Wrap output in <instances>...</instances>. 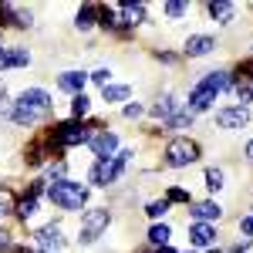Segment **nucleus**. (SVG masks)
Masks as SVG:
<instances>
[{
	"label": "nucleus",
	"instance_id": "nucleus-25",
	"mask_svg": "<svg viewBox=\"0 0 253 253\" xmlns=\"http://www.w3.org/2000/svg\"><path fill=\"white\" fill-rule=\"evenodd\" d=\"M162 10H166V17H169V20H179L186 10H189V3H182V0H169Z\"/></svg>",
	"mask_w": 253,
	"mask_h": 253
},
{
	"label": "nucleus",
	"instance_id": "nucleus-17",
	"mask_svg": "<svg viewBox=\"0 0 253 253\" xmlns=\"http://www.w3.org/2000/svg\"><path fill=\"white\" fill-rule=\"evenodd\" d=\"M169 236H172V230H169L166 223H156V226L149 230V243H152V247H169Z\"/></svg>",
	"mask_w": 253,
	"mask_h": 253
},
{
	"label": "nucleus",
	"instance_id": "nucleus-10",
	"mask_svg": "<svg viewBox=\"0 0 253 253\" xmlns=\"http://www.w3.org/2000/svg\"><path fill=\"white\" fill-rule=\"evenodd\" d=\"M189 216H193V223H213V219L223 216V210H219V203L206 199V203H196L193 210H189Z\"/></svg>",
	"mask_w": 253,
	"mask_h": 253
},
{
	"label": "nucleus",
	"instance_id": "nucleus-40",
	"mask_svg": "<svg viewBox=\"0 0 253 253\" xmlns=\"http://www.w3.org/2000/svg\"><path fill=\"white\" fill-rule=\"evenodd\" d=\"M0 61H3V47H0Z\"/></svg>",
	"mask_w": 253,
	"mask_h": 253
},
{
	"label": "nucleus",
	"instance_id": "nucleus-6",
	"mask_svg": "<svg viewBox=\"0 0 253 253\" xmlns=\"http://www.w3.org/2000/svg\"><path fill=\"white\" fill-rule=\"evenodd\" d=\"M88 149H91V156H95L98 162H112V159L118 156V135L108 132V128L91 132V135H88Z\"/></svg>",
	"mask_w": 253,
	"mask_h": 253
},
{
	"label": "nucleus",
	"instance_id": "nucleus-9",
	"mask_svg": "<svg viewBox=\"0 0 253 253\" xmlns=\"http://www.w3.org/2000/svg\"><path fill=\"white\" fill-rule=\"evenodd\" d=\"M84 84H88V75H84V71H64L58 78V88L61 91H71V98L84 95Z\"/></svg>",
	"mask_w": 253,
	"mask_h": 253
},
{
	"label": "nucleus",
	"instance_id": "nucleus-14",
	"mask_svg": "<svg viewBox=\"0 0 253 253\" xmlns=\"http://www.w3.org/2000/svg\"><path fill=\"white\" fill-rule=\"evenodd\" d=\"M24 64H31V54H27L24 47H3L0 71H7V68H24Z\"/></svg>",
	"mask_w": 253,
	"mask_h": 253
},
{
	"label": "nucleus",
	"instance_id": "nucleus-24",
	"mask_svg": "<svg viewBox=\"0 0 253 253\" xmlns=\"http://www.w3.org/2000/svg\"><path fill=\"white\" fill-rule=\"evenodd\" d=\"M34 213H38V199H34V196H24V199L17 203V216L20 219H31Z\"/></svg>",
	"mask_w": 253,
	"mask_h": 253
},
{
	"label": "nucleus",
	"instance_id": "nucleus-4",
	"mask_svg": "<svg viewBox=\"0 0 253 253\" xmlns=\"http://www.w3.org/2000/svg\"><path fill=\"white\" fill-rule=\"evenodd\" d=\"M108 223H112V213H108V206L84 210V216H81V230H78V240H81V243H95L98 236L108 230Z\"/></svg>",
	"mask_w": 253,
	"mask_h": 253
},
{
	"label": "nucleus",
	"instance_id": "nucleus-8",
	"mask_svg": "<svg viewBox=\"0 0 253 253\" xmlns=\"http://www.w3.org/2000/svg\"><path fill=\"white\" fill-rule=\"evenodd\" d=\"M247 122H250V108L247 105H230V108L216 112V125L219 128H243Z\"/></svg>",
	"mask_w": 253,
	"mask_h": 253
},
{
	"label": "nucleus",
	"instance_id": "nucleus-3",
	"mask_svg": "<svg viewBox=\"0 0 253 253\" xmlns=\"http://www.w3.org/2000/svg\"><path fill=\"white\" fill-rule=\"evenodd\" d=\"M47 199L58 206V210H68V213H78L84 210V203H88V189L75 182V179H54L51 186H47Z\"/></svg>",
	"mask_w": 253,
	"mask_h": 253
},
{
	"label": "nucleus",
	"instance_id": "nucleus-21",
	"mask_svg": "<svg viewBox=\"0 0 253 253\" xmlns=\"http://www.w3.org/2000/svg\"><path fill=\"white\" fill-rule=\"evenodd\" d=\"M152 115H156V118H166V122H169V118L175 115V101H172V98H162L159 105H152Z\"/></svg>",
	"mask_w": 253,
	"mask_h": 253
},
{
	"label": "nucleus",
	"instance_id": "nucleus-37",
	"mask_svg": "<svg viewBox=\"0 0 253 253\" xmlns=\"http://www.w3.org/2000/svg\"><path fill=\"white\" fill-rule=\"evenodd\" d=\"M247 159H250V162H253V142H250V145H247Z\"/></svg>",
	"mask_w": 253,
	"mask_h": 253
},
{
	"label": "nucleus",
	"instance_id": "nucleus-32",
	"mask_svg": "<svg viewBox=\"0 0 253 253\" xmlns=\"http://www.w3.org/2000/svg\"><path fill=\"white\" fill-rule=\"evenodd\" d=\"M206 186L216 193V189L223 186V172H219V169H206Z\"/></svg>",
	"mask_w": 253,
	"mask_h": 253
},
{
	"label": "nucleus",
	"instance_id": "nucleus-30",
	"mask_svg": "<svg viewBox=\"0 0 253 253\" xmlns=\"http://www.w3.org/2000/svg\"><path fill=\"white\" fill-rule=\"evenodd\" d=\"M166 203H193V196L186 193V189H179V186H172V189L166 193Z\"/></svg>",
	"mask_w": 253,
	"mask_h": 253
},
{
	"label": "nucleus",
	"instance_id": "nucleus-39",
	"mask_svg": "<svg viewBox=\"0 0 253 253\" xmlns=\"http://www.w3.org/2000/svg\"><path fill=\"white\" fill-rule=\"evenodd\" d=\"M0 98H3V81H0Z\"/></svg>",
	"mask_w": 253,
	"mask_h": 253
},
{
	"label": "nucleus",
	"instance_id": "nucleus-34",
	"mask_svg": "<svg viewBox=\"0 0 253 253\" xmlns=\"http://www.w3.org/2000/svg\"><path fill=\"white\" fill-rule=\"evenodd\" d=\"M240 233L253 236V216H243V219H240Z\"/></svg>",
	"mask_w": 253,
	"mask_h": 253
},
{
	"label": "nucleus",
	"instance_id": "nucleus-16",
	"mask_svg": "<svg viewBox=\"0 0 253 253\" xmlns=\"http://www.w3.org/2000/svg\"><path fill=\"white\" fill-rule=\"evenodd\" d=\"M75 24H78L81 31H91V27L98 24V7L95 3H84V7L78 10V17H75Z\"/></svg>",
	"mask_w": 253,
	"mask_h": 253
},
{
	"label": "nucleus",
	"instance_id": "nucleus-38",
	"mask_svg": "<svg viewBox=\"0 0 253 253\" xmlns=\"http://www.w3.org/2000/svg\"><path fill=\"white\" fill-rule=\"evenodd\" d=\"M3 247H7V236H3V233H0V250H3Z\"/></svg>",
	"mask_w": 253,
	"mask_h": 253
},
{
	"label": "nucleus",
	"instance_id": "nucleus-5",
	"mask_svg": "<svg viewBox=\"0 0 253 253\" xmlns=\"http://www.w3.org/2000/svg\"><path fill=\"white\" fill-rule=\"evenodd\" d=\"M196 159H199V145L193 138H172L166 145V166H172V169H186Z\"/></svg>",
	"mask_w": 253,
	"mask_h": 253
},
{
	"label": "nucleus",
	"instance_id": "nucleus-28",
	"mask_svg": "<svg viewBox=\"0 0 253 253\" xmlns=\"http://www.w3.org/2000/svg\"><path fill=\"white\" fill-rule=\"evenodd\" d=\"M98 24H101V27H115V24H118V10L101 7V10H98Z\"/></svg>",
	"mask_w": 253,
	"mask_h": 253
},
{
	"label": "nucleus",
	"instance_id": "nucleus-31",
	"mask_svg": "<svg viewBox=\"0 0 253 253\" xmlns=\"http://www.w3.org/2000/svg\"><path fill=\"white\" fill-rule=\"evenodd\" d=\"M189 122H193V112H189V108H186V112H179V115H172V118H169V125H172V128H186Z\"/></svg>",
	"mask_w": 253,
	"mask_h": 253
},
{
	"label": "nucleus",
	"instance_id": "nucleus-35",
	"mask_svg": "<svg viewBox=\"0 0 253 253\" xmlns=\"http://www.w3.org/2000/svg\"><path fill=\"white\" fill-rule=\"evenodd\" d=\"M138 115H142V105H138V101L125 105V118H138Z\"/></svg>",
	"mask_w": 253,
	"mask_h": 253
},
{
	"label": "nucleus",
	"instance_id": "nucleus-18",
	"mask_svg": "<svg viewBox=\"0 0 253 253\" xmlns=\"http://www.w3.org/2000/svg\"><path fill=\"white\" fill-rule=\"evenodd\" d=\"M122 14H125V24H128V27H132V24H142V20H145V3H125Z\"/></svg>",
	"mask_w": 253,
	"mask_h": 253
},
{
	"label": "nucleus",
	"instance_id": "nucleus-7",
	"mask_svg": "<svg viewBox=\"0 0 253 253\" xmlns=\"http://www.w3.org/2000/svg\"><path fill=\"white\" fill-rule=\"evenodd\" d=\"M88 128L81 125V122H64L54 128V142H58L61 149H68V145H81V142H88Z\"/></svg>",
	"mask_w": 253,
	"mask_h": 253
},
{
	"label": "nucleus",
	"instance_id": "nucleus-13",
	"mask_svg": "<svg viewBox=\"0 0 253 253\" xmlns=\"http://www.w3.org/2000/svg\"><path fill=\"white\" fill-rule=\"evenodd\" d=\"M38 243H41V247H44L47 253H51V250H61V247H64L61 226H54V223H51V226H44V230L38 233Z\"/></svg>",
	"mask_w": 253,
	"mask_h": 253
},
{
	"label": "nucleus",
	"instance_id": "nucleus-23",
	"mask_svg": "<svg viewBox=\"0 0 253 253\" xmlns=\"http://www.w3.org/2000/svg\"><path fill=\"white\" fill-rule=\"evenodd\" d=\"M247 81H240L236 84V98H240V105H247V101H253V75H243Z\"/></svg>",
	"mask_w": 253,
	"mask_h": 253
},
{
	"label": "nucleus",
	"instance_id": "nucleus-26",
	"mask_svg": "<svg viewBox=\"0 0 253 253\" xmlns=\"http://www.w3.org/2000/svg\"><path fill=\"white\" fill-rule=\"evenodd\" d=\"M88 108H91V101H88V95H75V98H71V115H75V118L88 115Z\"/></svg>",
	"mask_w": 253,
	"mask_h": 253
},
{
	"label": "nucleus",
	"instance_id": "nucleus-11",
	"mask_svg": "<svg viewBox=\"0 0 253 253\" xmlns=\"http://www.w3.org/2000/svg\"><path fill=\"white\" fill-rule=\"evenodd\" d=\"M213 47H216L213 38H206V34H193V38L186 41V47H182V51H186V58H203V54H210Z\"/></svg>",
	"mask_w": 253,
	"mask_h": 253
},
{
	"label": "nucleus",
	"instance_id": "nucleus-12",
	"mask_svg": "<svg viewBox=\"0 0 253 253\" xmlns=\"http://www.w3.org/2000/svg\"><path fill=\"white\" fill-rule=\"evenodd\" d=\"M189 240L196 247H213L216 243V226L213 223H193L189 226Z\"/></svg>",
	"mask_w": 253,
	"mask_h": 253
},
{
	"label": "nucleus",
	"instance_id": "nucleus-19",
	"mask_svg": "<svg viewBox=\"0 0 253 253\" xmlns=\"http://www.w3.org/2000/svg\"><path fill=\"white\" fill-rule=\"evenodd\" d=\"M128 95H132L128 84H105V88H101V98H105V101H125Z\"/></svg>",
	"mask_w": 253,
	"mask_h": 253
},
{
	"label": "nucleus",
	"instance_id": "nucleus-33",
	"mask_svg": "<svg viewBox=\"0 0 253 253\" xmlns=\"http://www.w3.org/2000/svg\"><path fill=\"white\" fill-rule=\"evenodd\" d=\"M88 78L95 81V84H101V88H105V84L112 81V71H108V68H98V71H91V75H88Z\"/></svg>",
	"mask_w": 253,
	"mask_h": 253
},
{
	"label": "nucleus",
	"instance_id": "nucleus-15",
	"mask_svg": "<svg viewBox=\"0 0 253 253\" xmlns=\"http://www.w3.org/2000/svg\"><path fill=\"white\" fill-rule=\"evenodd\" d=\"M233 14H236V7H233V3H226V0H213V3H210V17L219 20V24H230Z\"/></svg>",
	"mask_w": 253,
	"mask_h": 253
},
{
	"label": "nucleus",
	"instance_id": "nucleus-1",
	"mask_svg": "<svg viewBox=\"0 0 253 253\" xmlns=\"http://www.w3.org/2000/svg\"><path fill=\"white\" fill-rule=\"evenodd\" d=\"M3 112L14 118L17 125H34V122H41L44 115H51V95H47L44 88H27V91H20L17 101H14L10 108H3Z\"/></svg>",
	"mask_w": 253,
	"mask_h": 253
},
{
	"label": "nucleus",
	"instance_id": "nucleus-36",
	"mask_svg": "<svg viewBox=\"0 0 253 253\" xmlns=\"http://www.w3.org/2000/svg\"><path fill=\"white\" fill-rule=\"evenodd\" d=\"M156 253H175V250H172V247H159Z\"/></svg>",
	"mask_w": 253,
	"mask_h": 253
},
{
	"label": "nucleus",
	"instance_id": "nucleus-29",
	"mask_svg": "<svg viewBox=\"0 0 253 253\" xmlns=\"http://www.w3.org/2000/svg\"><path fill=\"white\" fill-rule=\"evenodd\" d=\"M145 213L152 216V219H159V216L169 213V203H166V199H156V203H149V206H145Z\"/></svg>",
	"mask_w": 253,
	"mask_h": 253
},
{
	"label": "nucleus",
	"instance_id": "nucleus-2",
	"mask_svg": "<svg viewBox=\"0 0 253 253\" xmlns=\"http://www.w3.org/2000/svg\"><path fill=\"white\" fill-rule=\"evenodd\" d=\"M226 88H233V75H230V71H210V75L189 91V105H186V108H189L193 115L196 112H206L216 101V95L226 91Z\"/></svg>",
	"mask_w": 253,
	"mask_h": 253
},
{
	"label": "nucleus",
	"instance_id": "nucleus-27",
	"mask_svg": "<svg viewBox=\"0 0 253 253\" xmlns=\"http://www.w3.org/2000/svg\"><path fill=\"white\" fill-rule=\"evenodd\" d=\"M10 210H17V199H14L10 189H0V216H7Z\"/></svg>",
	"mask_w": 253,
	"mask_h": 253
},
{
	"label": "nucleus",
	"instance_id": "nucleus-22",
	"mask_svg": "<svg viewBox=\"0 0 253 253\" xmlns=\"http://www.w3.org/2000/svg\"><path fill=\"white\" fill-rule=\"evenodd\" d=\"M88 179H91L95 186H108V162H95L91 172H88Z\"/></svg>",
	"mask_w": 253,
	"mask_h": 253
},
{
	"label": "nucleus",
	"instance_id": "nucleus-20",
	"mask_svg": "<svg viewBox=\"0 0 253 253\" xmlns=\"http://www.w3.org/2000/svg\"><path fill=\"white\" fill-rule=\"evenodd\" d=\"M128 156H132V152H118V156L108 162V186H112V182H118V175H122V169H125Z\"/></svg>",
	"mask_w": 253,
	"mask_h": 253
}]
</instances>
